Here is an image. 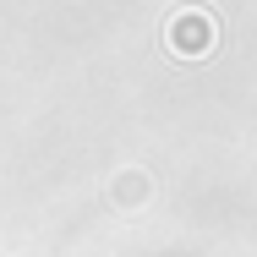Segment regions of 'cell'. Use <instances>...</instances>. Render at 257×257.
<instances>
[{"mask_svg": "<svg viewBox=\"0 0 257 257\" xmlns=\"http://www.w3.org/2000/svg\"><path fill=\"white\" fill-rule=\"evenodd\" d=\"M164 39H170L175 55H208L213 39H219V22H213L208 11H175L170 28H164Z\"/></svg>", "mask_w": 257, "mask_h": 257, "instance_id": "cell-1", "label": "cell"}, {"mask_svg": "<svg viewBox=\"0 0 257 257\" xmlns=\"http://www.w3.org/2000/svg\"><path fill=\"white\" fill-rule=\"evenodd\" d=\"M143 197H148V175H120L115 181V203L120 208H143Z\"/></svg>", "mask_w": 257, "mask_h": 257, "instance_id": "cell-2", "label": "cell"}]
</instances>
